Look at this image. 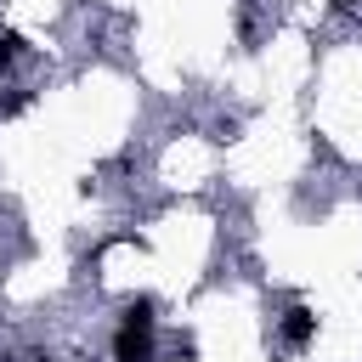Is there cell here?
<instances>
[{
  "instance_id": "cell-1",
  "label": "cell",
  "mask_w": 362,
  "mask_h": 362,
  "mask_svg": "<svg viewBox=\"0 0 362 362\" xmlns=\"http://www.w3.org/2000/svg\"><path fill=\"white\" fill-rule=\"evenodd\" d=\"M113 362H153V334H147V328H119Z\"/></svg>"
},
{
  "instance_id": "cell-2",
  "label": "cell",
  "mask_w": 362,
  "mask_h": 362,
  "mask_svg": "<svg viewBox=\"0 0 362 362\" xmlns=\"http://www.w3.org/2000/svg\"><path fill=\"white\" fill-rule=\"evenodd\" d=\"M311 328H317V317H311L305 305H288V311H283V339H288V345H305Z\"/></svg>"
},
{
  "instance_id": "cell-3",
  "label": "cell",
  "mask_w": 362,
  "mask_h": 362,
  "mask_svg": "<svg viewBox=\"0 0 362 362\" xmlns=\"http://www.w3.org/2000/svg\"><path fill=\"white\" fill-rule=\"evenodd\" d=\"M153 311H158V305H153V294H136V300H124V311H119V317H124V328H153Z\"/></svg>"
},
{
  "instance_id": "cell-4",
  "label": "cell",
  "mask_w": 362,
  "mask_h": 362,
  "mask_svg": "<svg viewBox=\"0 0 362 362\" xmlns=\"http://www.w3.org/2000/svg\"><path fill=\"white\" fill-rule=\"evenodd\" d=\"M17 51H23V34H11V28H0V68H6V62H11Z\"/></svg>"
},
{
  "instance_id": "cell-5",
  "label": "cell",
  "mask_w": 362,
  "mask_h": 362,
  "mask_svg": "<svg viewBox=\"0 0 362 362\" xmlns=\"http://www.w3.org/2000/svg\"><path fill=\"white\" fill-rule=\"evenodd\" d=\"M0 362H11V356H0Z\"/></svg>"
}]
</instances>
